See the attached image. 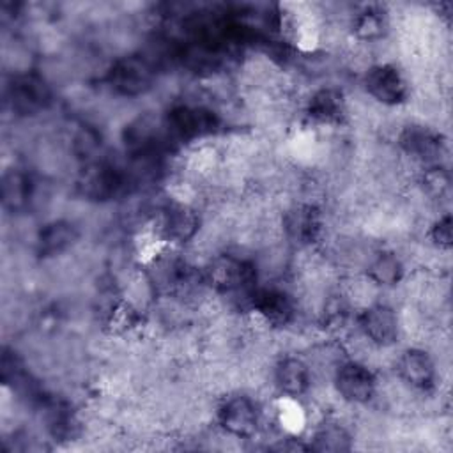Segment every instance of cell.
Listing matches in <instances>:
<instances>
[{
	"instance_id": "9c48e42d",
	"label": "cell",
	"mask_w": 453,
	"mask_h": 453,
	"mask_svg": "<svg viewBox=\"0 0 453 453\" xmlns=\"http://www.w3.org/2000/svg\"><path fill=\"white\" fill-rule=\"evenodd\" d=\"M396 370L400 379L416 389L430 388L435 379V366L430 356L418 349L403 352L396 363Z\"/></svg>"
},
{
	"instance_id": "8992f818",
	"label": "cell",
	"mask_w": 453,
	"mask_h": 453,
	"mask_svg": "<svg viewBox=\"0 0 453 453\" xmlns=\"http://www.w3.org/2000/svg\"><path fill=\"white\" fill-rule=\"evenodd\" d=\"M365 85L370 96L382 104H398L407 96V85L400 71L393 65H375L365 76Z\"/></svg>"
},
{
	"instance_id": "7a4b0ae2",
	"label": "cell",
	"mask_w": 453,
	"mask_h": 453,
	"mask_svg": "<svg viewBox=\"0 0 453 453\" xmlns=\"http://www.w3.org/2000/svg\"><path fill=\"white\" fill-rule=\"evenodd\" d=\"M51 101V92L42 76L28 73L12 78L9 87V103L18 115H35L48 108Z\"/></svg>"
},
{
	"instance_id": "30bf717a",
	"label": "cell",
	"mask_w": 453,
	"mask_h": 453,
	"mask_svg": "<svg viewBox=\"0 0 453 453\" xmlns=\"http://www.w3.org/2000/svg\"><path fill=\"white\" fill-rule=\"evenodd\" d=\"M274 380L285 396L296 398L310 388V370L301 359L285 357L274 370Z\"/></svg>"
},
{
	"instance_id": "4fadbf2b",
	"label": "cell",
	"mask_w": 453,
	"mask_h": 453,
	"mask_svg": "<svg viewBox=\"0 0 453 453\" xmlns=\"http://www.w3.org/2000/svg\"><path fill=\"white\" fill-rule=\"evenodd\" d=\"M32 198V182L27 173L12 168L2 177V200L11 211H19L28 205Z\"/></svg>"
},
{
	"instance_id": "5bb4252c",
	"label": "cell",
	"mask_w": 453,
	"mask_h": 453,
	"mask_svg": "<svg viewBox=\"0 0 453 453\" xmlns=\"http://www.w3.org/2000/svg\"><path fill=\"white\" fill-rule=\"evenodd\" d=\"M308 111H310V117L315 119L317 122H322V124L338 122L345 111L343 97L333 88L319 90L310 99Z\"/></svg>"
},
{
	"instance_id": "ba28073f",
	"label": "cell",
	"mask_w": 453,
	"mask_h": 453,
	"mask_svg": "<svg viewBox=\"0 0 453 453\" xmlns=\"http://www.w3.org/2000/svg\"><path fill=\"white\" fill-rule=\"evenodd\" d=\"M219 418L230 434L246 437L257 430L258 409L248 396H232L221 407Z\"/></svg>"
},
{
	"instance_id": "9a60e30c",
	"label": "cell",
	"mask_w": 453,
	"mask_h": 453,
	"mask_svg": "<svg viewBox=\"0 0 453 453\" xmlns=\"http://www.w3.org/2000/svg\"><path fill=\"white\" fill-rule=\"evenodd\" d=\"M402 276V264L393 253H380L370 264V278L377 285H393Z\"/></svg>"
},
{
	"instance_id": "52a82bcc",
	"label": "cell",
	"mask_w": 453,
	"mask_h": 453,
	"mask_svg": "<svg viewBox=\"0 0 453 453\" xmlns=\"http://www.w3.org/2000/svg\"><path fill=\"white\" fill-rule=\"evenodd\" d=\"M359 327L363 334L379 347H388L398 338V317L384 304L365 308L359 315Z\"/></svg>"
},
{
	"instance_id": "3957f363",
	"label": "cell",
	"mask_w": 453,
	"mask_h": 453,
	"mask_svg": "<svg viewBox=\"0 0 453 453\" xmlns=\"http://www.w3.org/2000/svg\"><path fill=\"white\" fill-rule=\"evenodd\" d=\"M219 126L216 113L200 104H180L168 115V131L179 138L195 140L212 134Z\"/></svg>"
},
{
	"instance_id": "277c9868",
	"label": "cell",
	"mask_w": 453,
	"mask_h": 453,
	"mask_svg": "<svg viewBox=\"0 0 453 453\" xmlns=\"http://www.w3.org/2000/svg\"><path fill=\"white\" fill-rule=\"evenodd\" d=\"M334 386L343 400L352 403H365L373 396L377 380L368 366L349 361L336 368Z\"/></svg>"
},
{
	"instance_id": "5b68a950",
	"label": "cell",
	"mask_w": 453,
	"mask_h": 453,
	"mask_svg": "<svg viewBox=\"0 0 453 453\" xmlns=\"http://www.w3.org/2000/svg\"><path fill=\"white\" fill-rule=\"evenodd\" d=\"M124 175L111 165L92 163L80 177V191L90 200L113 198L124 186Z\"/></svg>"
},
{
	"instance_id": "7c38bea8",
	"label": "cell",
	"mask_w": 453,
	"mask_h": 453,
	"mask_svg": "<svg viewBox=\"0 0 453 453\" xmlns=\"http://www.w3.org/2000/svg\"><path fill=\"white\" fill-rule=\"evenodd\" d=\"M76 230L69 221H53L44 225V228H41L39 232V251L41 255L44 253L46 257H53V255H60L62 251H65L67 248L73 246V242L76 241Z\"/></svg>"
},
{
	"instance_id": "8fae6325",
	"label": "cell",
	"mask_w": 453,
	"mask_h": 453,
	"mask_svg": "<svg viewBox=\"0 0 453 453\" xmlns=\"http://www.w3.org/2000/svg\"><path fill=\"white\" fill-rule=\"evenodd\" d=\"M283 226L292 239L299 242H311L320 230V221L311 205H297L288 211Z\"/></svg>"
},
{
	"instance_id": "e0dca14e",
	"label": "cell",
	"mask_w": 453,
	"mask_h": 453,
	"mask_svg": "<svg viewBox=\"0 0 453 453\" xmlns=\"http://www.w3.org/2000/svg\"><path fill=\"white\" fill-rule=\"evenodd\" d=\"M434 237L439 244H449V241H451V221H449L448 216L439 219V223L434 228Z\"/></svg>"
},
{
	"instance_id": "2e32d148",
	"label": "cell",
	"mask_w": 453,
	"mask_h": 453,
	"mask_svg": "<svg viewBox=\"0 0 453 453\" xmlns=\"http://www.w3.org/2000/svg\"><path fill=\"white\" fill-rule=\"evenodd\" d=\"M315 439H317V448L319 449L340 451V449L347 448L349 435L338 425H326L324 428H320V432L315 435Z\"/></svg>"
},
{
	"instance_id": "6da1fadb",
	"label": "cell",
	"mask_w": 453,
	"mask_h": 453,
	"mask_svg": "<svg viewBox=\"0 0 453 453\" xmlns=\"http://www.w3.org/2000/svg\"><path fill=\"white\" fill-rule=\"evenodd\" d=\"M154 81V69L150 62L138 55H129L117 60L108 71L110 87L120 96L145 94Z\"/></svg>"
}]
</instances>
